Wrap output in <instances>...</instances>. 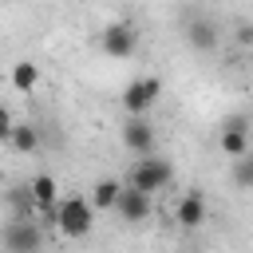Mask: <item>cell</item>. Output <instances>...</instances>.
Here are the masks:
<instances>
[{"mask_svg":"<svg viewBox=\"0 0 253 253\" xmlns=\"http://www.w3.org/2000/svg\"><path fill=\"white\" fill-rule=\"evenodd\" d=\"M51 221H55V229L63 233V237H87L91 233V225H95V206L87 202V198H63V202H55V210H51Z\"/></svg>","mask_w":253,"mask_h":253,"instance_id":"1","label":"cell"},{"mask_svg":"<svg viewBox=\"0 0 253 253\" xmlns=\"http://www.w3.org/2000/svg\"><path fill=\"white\" fill-rule=\"evenodd\" d=\"M158 95H162V79H158V75H142V79L126 83V91H123V111H126L130 119H142V115L158 103Z\"/></svg>","mask_w":253,"mask_h":253,"instance_id":"5","label":"cell"},{"mask_svg":"<svg viewBox=\"0 0 253 253\" xmlns=\"http://www.w3.org/2000/svg\"><path fill=\"white\" fill-rule=\"evenodd\" d=\"M186 253H198V249H186Z\"/></svg>","mask_w":253,"mask_h":253,"instance_id":"20","label":"cell"},{"mask_svg":"<svg viewBox=\"0 0 253 253\" xmlns=\"http://www.w3.org/2000/svg\"><path fill=\"white\" fill-rule=\"evenodd\" d=\"M170 178H174V166H170L166 158L146 154V158H138V162L130 166L126 186H134V190H142V194H154V190H166V186H170Z\"/></svg>","mask_w":253,"mask_h":253,"instance_id":"2","label":"cell"},{"mask_svg":"<svg viewBox=\"0 0 253 253\" xmlns=\"http://www.w3.org/2000/svg\"><path fill=\"white\" fill-rule=\"evenodd\" d=\"M221 130H245V134H249V119H245V115H229V119L221 123Z\"/></svg>","mask_w":253,"mask_h":253,"instance_id":"17","label":"cell"},{"mask_svg":"<svg viewBox=\"0 0 253 253\" xmlns=\"http://www.w3.org/2000/svg\"><path fill=\"white\" fill-rule=\"evenodd\" d=\"M233 186L237 190H253V150L233 158Z\"/></svg>","mask_w":253,"mask_h":253,"instance_id":"16","label":"cell"},{"mask_svg":"<svg viewBox=\"0 0 253 253\" xmlns=\"http://www.w3.org/2000/svg\"><path fill=\"white\" fill-rule=\"evenodd\" d=\"M8 146L20 150V154H32L40 146V130L32 123H12V134H8Z\"/></svg>","mask_w":253,"mask_h":253,"instance_id":"11","label":"cell"},{"mask_svg":"<svg viewBox=\"0 0 253 253\" xmlns=\"http://www.w3.org/2000/svg\"><path fill=\"white\" fill-rule=\"evenodd\" d=\"M237 43L241 47H253V24H241L237 28Z\"/></svg>","mask_w":253,"mask_h":253,"instance_id":"19","label":"cell"},{"mask_svg":"<svg viewBox=\"0 0 253 253\" xmlns=\"http://www.w3.org/2000/svg\"><path fill=\"white\" fill-rule=\"evenodd\" d=\"M174 221H178L182 229H198V225L206 221V198H202L198 190L182 194V202H178V210H174Z\"/></svg>","mask_w":253,"mask_h":253,"instance_id":"8","label":"cell"},{"mask_svg":"<svg viewBox=\"0 0 253 253\" xmlns=\"http://www.w3.org/2000/svg\"><path fill=\"white\" fill-rule=\"evenodd\" d=\"M8 134H12V115H8V107L0 103V142H8Z\"/></svg>","mask_w":253,"mask_h":253,"instance_id":"18","label":"cell"},{"mask_svg":"<svg viewBox=\"0 0 253 253\" xmlns=\"http://www.w3.org/2000/svg\"><path fill=\"white\" fill-rule=\"evenodd\" d=\"M99 47L111 55V59H130L138 51V28L130 20H115L99 32Z\"/></svg>","mask_w":253,"mask_h":253,"instance_id":"4","label":"cell"},{"mask_svg":"<svg viewBox=\"0 0 253 253\" xmlns=\"http://www.w3.org/2000/svg\"><path fill=\"white\" fill-rule=\"evenodd\" d=\"M28 190H32V202H36V210H55V202H59V182L51 178V174H36L32 182H28Z\"/></svg>","mask_w":253,"mask_h":253,"instance_id":"10","label":"cell"},{"mask_svg":"<svg viewBox=\"0 0 253 253\" xmlns=\"http://www.w3.org/2000/svg\"><path fill=\"white\" fill-rule=\"evenodd\" d=\"M0 245H4L8 253H40V249H43L40 221H36V217H12V221H4Z\"/></svg>","mask_w":253,"mask_h":253,"instance_id":"3","label":"cell"},{"mask_svg":"<svg viewBox=\"0 0 253 253\" xmlns=\"http://www.w3.org/2000/svg\"><path fill=\"white\" fill-rule=\"evenodd\" d=\"M119 138H123V146H126L130 154H142V158L154 154V126H150L146 119H126Z\"/></svg>","mask_w":253,"mask_h":253,"instance_id":"7","label":"cell"},{"mask_svg":"<svg viewBox=\"0 0 253 253\" xmlns=\"http://www.w3.org/2000/svg\"><path fill=\"white\" fill-rule=\"evenodd\" d=\"M217 146H221L225 158H241V154L253 150V142H249L245 130H221V134H217Z\"/></svg>","mask_w":253,"mask_h":253,"instance_id":"12","label":"cell"},{"mask_svg":"<svg viewBox=\"0 0 253 253\" xmlns=\"http://www.w3.org/2000/svg\"><path fill=\"white\" fill-rule=\"evenodd\" d=\"M115 213H119L123 221H130V225H142V221L150 217V194H142V190H134V186H123V194H119V202H115Z\"/></svg>","mask_w":253,"mask_h":253,"instance_id":"6","label":"cell"},{"mask_svg":"<svg viewBox=\"0 0 253 253\" xmlns=\"http://www.w3.org/2000/svg\"><path fill=\"white\" fill-rule=\"evenodd\" d=\"M36 83H40V67L32 63V59H20V63H12V87L16 91H36Z\"/></svg>","mask_w":253,"mask_h":253,"instance_id":"14","label":"cell"},{"mask_svg":"<svg viewBox=\"0 0 253 253\" xmlns=\"http://www.w3.org/2000/svg\"><path fill=\"white\" fill-rule=\"evenodd\" d=\"M119 194H123V182H119V178H103V182H95L91 206H95V210H115Z\"/></svg>","mask_w":253,"mask_h":253,"instance_id":"13","label":"cell"},{"mask_svg":"<svg viewBox=\"0 0 253 253\" xmlns=\"http://www.w3.org/2000/svg\"><path fill=\"white\" fill-rule=\"evenodd\" d=\"M8 202H12V217H36V202H32L28 182L24 186H12L8 190Z\"/></svg>","mask_w":253,"mask_h":253,"instance_id":"15","label":"cell"},{"mask_svg":"<svg viewBox=\"0 0 253 253\" xmlns=\"http://www.w3.org/2000/svg\"><path fill=\"white\" fill-rule=\"evenodd\" d=\"M186 43H190L194 51H213V47H217V28H213L210 20H202V16H194V20L186 24Z\"/></svg>","mask_w":253,"mask_h":253,"instance_id":"9","label":"cell"}]
</instances>
